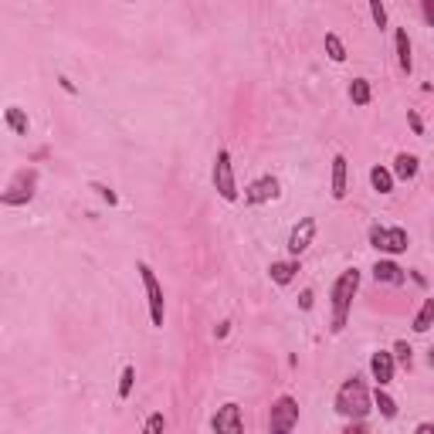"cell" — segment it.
Listing matches in <instances>:
<instances>
[{
	"label": "cell",
	"instance_id": "obj_1",
	"mask_svg": "<svg viewBox=\"0 0 434 434\" xmlns=\"http://www.w3.org/2000/svg\"><path fill=\"white\" fill-rule=\"evenodd\" d=\"M357 289H360L357 268H346V272L336 275L333 289H329V329H333V333H343V329H346V319H350V309H353Z\"/></svg>",
	"mask_w": 434,
	"mask_h": 434
},
{
	"label": "cell",
	"instance_id": "obj_2",
	"mask_svg": "<svg viewBox=\"0 0 434 434\" xmlns=\"http://www.w3.org/2000/svg\"><path fill=\"white\" fill-rule=\"evenodd\" d=\"M333 407H336V414L346 421H360L367 418L373 411V401H370V390H367V384H363V377H350V380H343L340 390H336V401H333Z\"/></svg>",
	"mask_w": 434,
	"mask_h": 434
},
{
	"label": "cell",
	"instance_id": "obj_3",
	"mask_svg": "<svg viewBox=\"0 0 434 434\" xmlns=\"http://www.w3.org/2000/svg\"><path fill=\"white\" fill-rule=\"evenodd\" d=\"M136 272H140L143 279V289H146V306H150V323L156 326V329H163V319H167V306H163V285H160V279L153 275V268L146 262L136 265Z\"/></svg>",
	"mask_w": 434,
	"mask_h": 434
},
{
	"label": "cell",
	"instance_id": "obj_4",
	"mask_svg": "<svg viewBox=\"0 0 434 434\" xmlns=\"http://www.w3.org/2000/svg\"><path fill=\"white\" fill-rule=\"evenodd\" d=\"M211 180H214V190L221 194V201L234 204L238 201V180H234V163H231V153L221 146L214 156V170H211Z\"/></svg>",
	"mask_w": 434,
	"mask_h": 434
},
{
	"label": "cell",
	"instance_id": "obj_5",
	"mask_svg": "<svg viewBox=\"0 0 434 434\" xmlns=\"http://www.w3.org/2000/svg\"><path fill=\"white\" fill-rule=\"evenodd\" d=\"M367 238H370V245L380 251V255H404L407 245H411L407 231H404V228H390V224H373Z\"/></svg>",
	"mask_w": 434,
	"mask_h": 434
},
{
	"label": "cell",
	"instance_id": "obj_6",
	"mask_svg": "<svg viewBox=\"0 0 434 434\" xmlns=\"http://www.w3.org/2000/svg\"><path fill=\"white\" fill-rule=\"evenodd\" d=\"M34 187H38V170H21L14 173V180L7 190H0V204H11V207H24L34 201Z\"/></svg>",
	"mask_w": 434,
	"mask_h": 434
},
{
	"label": "cell",
	"instance_id": "obj_7",
	"mask_svg": "<svg viewBox=\"0 0 434 434\" xmlns=\"http://www.w3.org/2000/svg\"><path fill=\"white\" fill-rule=\"evenodd\" d=\"M295 424H299V401H295L292 394L275 397L272 414H268V428H272V434H289Z\"/></svg>",
	"mask_w": 434,
	"mask_h": 434
},
{
	"label": "cell",
	"instance_id": "obj_8",
	"mask_svg": "<svg viewBox=\"0 0 434 434\" xmlns=\"http://www.w3.org/2000/svg\"><path fill=\"white\" fill-rule=\"evenodd\" d=\"M279 197H282V184L272 177V173H265V177L251 180V184L245 187V204H251V207L268 204V201H279Z\"/></svg>",
	"mask_w": 434,
	"mask_h": 434
},
{
	"label": "cell",
	"instance_id": "obj_9",
	"mask_svg": "<svg viewBox=\"0 0 434 434\" xmlns=\"http://www.w3.org/2000/svg\"><path fill=\"white\" fill-rule=\"evenodd\" d=\"M312 238H316V217H299V224H295L292 231H289V255L292 258H299L302 251H309Z\"/></svg>",
	"mask_w": 434,
	"mask_h": 434
},
{
	"label": "cell",
	"instance_id": "obj_10",
	"mask_svg": "<svg viewBox=\"0 0 434 434\" xmlns=\"http://www.w3.org/2000/svg\"><path fill=\"white\" fill-rule=\"evenodd\" d=\"M211 428H214L217 434H241V431H245L241 407H238V404H224L214 418H211Z\"/></svg>",
	"mask_w": 434,
	"mask_h": 434
},
{
	"label": "cell",
	"instance_id": "obj_11",
	"mask_svg": "<svg viewBox=\"0 0 434 434\" xmlns=\"http://www.w3.org/2000/svg\"><path fill=\"white\" fill-rule=\"evenodd\" d=\"M394 353H387V350H377L370 357V377L377 380V387H387L390 380H394Z\"/></svg>",
	"mask_w": 434,
	"mask_h": 434
},
{
	"label": "cell",
	"instance_id": "obj_12",
	"mask_svg": "<svg viewBox=\"0 0 434 434\" xmlns=\"http://www.w3.org/2000/svg\"><path fill=\"white\" fill-rule=\"evenodd\" d=\"M373 279L380 282V285H404V282H407V275H404V268L397 262L380 258V262L373 265Z\"/></svg>",
	"mask_w": 434,
	"mask_h": 434
},
{
	"label": "cell",
	"instance_id": "obj_13",
	"mask_svg": "<svg viewBox=\"0 0 434 434\" xmlns=\"http://www.w3.org/2000/svg\"><path fill=\"white\" fill-rule=\"evenodd\" d=\"M394 48H397V65H401L404 75L414 72V55H411V38H407V28H397L394 31Z\"/></svg>",
	"mask_w": 434,
	"mask_h": 434
},
{
	"label": "cell",
	"instance_id": "obj_14",
	"mask_svg": "<svg viewBox=\"0 0 434 434\" xmlns=\"http://www.w3.org/2000/svg\"><path fill=\"white\" fill-rule=\"evenodd\" d=\"M394 180H414L421 173V160L414 153H397L394 156Z\"/></svg>",
	"mask_w": 434,
	"mask_h": 434
},
{
	"label": "cell",
	"instance_id": "obj_15",
	"mask_svg": "<svg viewBox=\"0 0 434 434\" xmlns=\"http://www.w3.org/2000/svg\"><path fill=\"white\" fill-rule=\"evenodd\" d=\"M346 173H350V163H346V156L336 153L333 156V180H329V187H333V201H343L346 197Z\"/></svg>",
	"mask_w": 434,
	"mask_h": 434
},
{
	"label": "cell",
	"instance_id": "obj_16",
	"mask_svg": "<svg viewBox=\"0 0 434 434\" xmlns=\"http://www.w3.org/2000/svg\"><path fill=\"white\" fill-rule=\"evenodd\" d=\"M4 123H7V129H11L14 136H28V129H31L28 108H21V106H7V108H4Z\"/></svg>",
	"mask_w": 434,
	"mask_h": 434
},
{
	"label": "cell",
	"instance_id": "obj_17",
	"mask_svg": "<svg viewBox=\"0 0 434 434\" xmlns=\"http://www.w3.org/2000/svg\"><path fill=\"white\" fill-rule=\"evenodd\" d=\"M295 272H299V258H289V262H272L268 265V275L275 285H289L295 279Z\"/></svg>",
	"mask_w": 434,
	"mask_h": 434
},
{
	"label": "cell",
	"instance_id": "obj_18",
	"mask_svg": "<svg viewBox=\"0 0 434 434\" xmlns=\"http://www.w3.org/2000/svg\"><path fill=\"white\" fill-rule=\"evenodd\" d=\"M350 102H353V106H370L373 102V89L367 78H353V82H350Z\"/></svg>",
	"mask_w": 434,
	"mask_h": 434
},
{
	"label": "cell",
	"instance_id": "obj_19",
	"mask_svg": "<svg viewBox=\"0 0 434 434\" xmlns=\"http://www.w3.org/2000/svg\"><path fill=\"white\" fill-rule=\"evenodd\" d=\"M370 187L377 190V194H390L394 190V173L387 170V167H370Z\"/></svg>",
	"mask_w": 434,
	"mask_h": 434
},
{
	"label": "cell",
	"instance_id": "obj_20",
	"mask_svg": "<svg viewBox=\"0 0 434 434\" xmlns=\"http://www.w3.org/2000/svg\"><path fill=\"white\" fill-rule=\"evenodd\" d=\"M370 401H373V407H377V411H380V414H384L387 421L397 418V401H394V397L387 394V387H377V394H373Z\"/></svg>",
	"mask_w": 434,
	"mask_h": 434
},
{
	"label": "cell",
	"instance_id": "obj_21",
	"mask_svg": "<svg viewBox=\"0 0 434 434\" xmlns=\"http://www.w3.org/2000/svg\"><path fill=\"white\" fill-rule=\"evenodd\" d=\"M431 323H434V299H424V306H421V312L414 316V333H428L431 329Z\"/></svg>",
	"mask_w": 434,
	"mask_h": 434
},
{
	"label": "cell",
	"instance_id": "obj_22",
	"mask_svg": "<svg viewBox=\"0 0 434 434\" xmlns=\"http://www.w3.org/2000/svg\"><path fill=\"white\" fill-rule=\"evenodd\" d=\"M323 45H326V55H329V58H333L336 65L346 62V45H343V38H340V34H333V31H329V34H326V41H323Z\"/></svg>",
	"mask_w": 434,
	"mask_h": 434
},
{
	"label": "cell",
	"instance_id": "obj_23",
	"mask_svg": "<svg viewBox=\"0 0 434 434\" xmlns=\"http://www.w3.org/2000/svg\"><path fill=\"white\" fill-rule=\"evenodd\" d=\"M133 380H136V367H129V363H126L123 373H119V401H129V394H133Z\"/></svg>",
	"mask_w": 434,
	"mask_h": 434
},
{
	"label": "cell",
	"instance_id": "obj_24",
	"mask_svg": "<svg viewBox=\"0 0 434 434\" xmlns=\"http://www.w3.org/2000/svg\"><path fill=\"white\" fill-rule=\"evenodd\" d=\"M370 4V17H373V24L384 31L387 28V7H384V0H367Z\"/></svg>",
	"mask_w": 434,
	"mask_h": 434
},
{
	"label": "cell",
	"instance_id": "obj_25",
	"mask_svg": "<svg viewBox=\"0 0 434 434\" xmlns=\"http://www.w3.org/2000/svg\"><path fill=\"white\" fill-rule=\"evenodd\" d=\"M411 353H414V350H411V343H407V340L394 343V360H401L404 367H411Z\"/></svg>",
	"mask_w": 434,
	"mask_h": 434
},
{
	"label": "cell",
	"instance_id": "obj_26",
	"mask_svg": "<svg viewBox=\"0 0 434 434\" xmlns=\"http://www.w3.org/2000/svg\"><path fill=\"white\" fill-rule=\"evenodd\" d=\"M163 428H167V418H163V414H153V418H146V424H143V431H163Z\"/></svg>",
	"mask_w": 434,
	"mask_h": 434
},
{
	"label": "cell",
	"instance_id": "obj_27",
	"mask_svg": "<svg viewBox=\"0 0 434 434\" xmlns=\"http://www.w3.org/2000/svg\"><path fill=\"white\" fill-rule=\"evenodd\" d=\"M407 123H411V133H414V136H424V119H421L414 108L407 112Z\"/></svg>",
	"mask_w": 434,
	"mask_h": 434
},
{
	"label": "cell",
	"instance_id": "obj_28",
	"mask_svg": "<svg viewBox=\"0 0 434 434\" xmlns=\"http://www.w3.org/2000/svg\"><path fill=\"white\" fill-rule=\"evenodd\" d=\"M92 190H99V197H102V201H108V204H119V197H116V194H112V190H108L106 184H92Z\"/></svg>",
	"mask_w": 434,
	"mask_h": 434
},
{
	"label": "cell",
	"instance_id": "obj_29",
	"mask_svg": "<svg viewBox=\"0 0 434 434\" xmlns=\"http://www.w3.org/2000/svg\"><path fill=\"white\" fill-rule=\"evenodd\" d=\"M299 309H302V312L312 309V289H306V292L299 295Z\"/></svg>",
	"mask_w": 434,
	"mask_h": 434
},
{
	"label": "cell",
	"instance_id": "obj_30",
	"mask_svg": "<svg viewBox=\"0 0 434 434\" xmlns=\"http://www.w3.org/2000/svg\"><path fill=\"white\" fill-rule=\"evenodd\" d=\"M421 7H424V21L434 24V0H421Z\"/></svg>",
	"mask_w": 434,
	"mask_h": 434
},
{
	"label": "cell",
	"instance_id": "obj_31",
	"mask_svg": "<svg viewBox=\"0 0 434 434\" xmlns=\"http://www.w3.org/2000/svg\"><path fill=\"white\" fill-rule=\"evenodd\" d=\"M231 333V323H221V326H214V340H224Z\"/></svg>",
	"mask_w": 434,
	"mask_h": 434
},
{
	"label": "cell",
	"instance_id": "obj_32",
	"mask_svg": "<svg viewBox=\"0 0 434 434\" xmlns=\"http://www.w3.org/2000/svg\"><path fill=\"white\" fill-rule=\"evenodd\" d=\"M58 85H62V89H65V92H68V95H75V85H72V78H58Z\"/></svg>",
	"mask_w": 434,
	"mask_h": 434
},
{
	"label": "cell",
	"instance_id": "obj_33",
	"mask_svg": "<svg viewBox=\"0 0 434 434\" xmlns=\"http://www.w3.org/2000/svg\"><path fill=\"white\" fill-rule=\"evenodd\" d=\"M129 4H136V0H129Z\"/></svg>",
	"mask_w": 434,
	"mask_h": 434
}]
</instances>
